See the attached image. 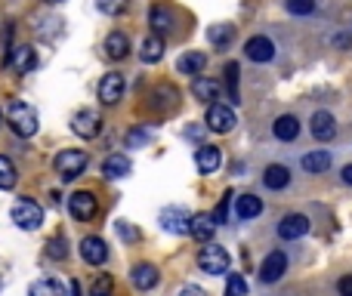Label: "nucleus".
<instances>
[{"instance_id": "f257e3e1", "label": "nucleus", "mask_w": 352, "mask_h": 296, "mask_svg": "<svg viewBox=\"0 0 352 296\" xmlns=\"http://www.w3.org/2000/svg\"><path fill=\"white\" fill-rule=\"evenodd\" d=\"M198 269L201 271H207V275H226L228 271V253H226V247H220V244H204L201 247V253H198Z\"/></svg>"}, {"instance_id": "f03ea898", "label": "nucleus", "mask_w": 352, "mask_h": 296, "mask_svg": "<svg viewBox=\"0 0 352 296\" xmlns=\"http://www.w3.org/2000/svg\"><path fill=\"white\" fill-rule=\"evenodd\" d=\"M56 173H59L65 182H71V179H78L80 173L86 170V154L78 151V148H68V151H59L56 154Z\"/></svg>"}, {"instance_id": "7ed1b4c3", "label": "nucleus", "mask_w": 352, "mask_h": 296, "mask_svg": "<svg viewBox=\"0 0 352 296\" xmlns=\"http://www.w3.org/2000/svg\"><path fill=\"white\" fill-rule=\"evenodd\" d=\"M10 123L16 136H34L37 133V111L28 102H12L10 105Z\"/></svg>"}, {"instance_id": "20e7f679", "label": "nucleus", "mask_w": 352, "mask_h": 296, "mask_svg": "<svg viewBox=\"0 0 352 296\" xmlns=\"http://www.w3.org/2000/svg\"><path fill=\"white\" fill-rule=\"evenodd\" d=\"M12 222H16L19 228H25V232H34V228H40V222H43V210L37 207L34 201L22 197V201L12 204Z\"/></svg>"}, {"instance_id": "39448f33", "label": "nucleus", "mask_w": 352, "mask_h": 296, "mask_svg": "<svg viewBox=\"0 0 352 296\" xmlns=\"http://www.w3.org/2000/svg\"><path fill=\"white\" fill-rule=\"evenodd\" d=\"M161 228L170 234H189V225H191V213L185 207H164L161 210Z\"/></svg>"}, {"instance_id": "423d86ee", "label": "nucleus", "mask_w": 352, "mask_h": 296, "mask_svg": "<svg viewBox=\"0 0 352 296\" xmlns=\"http://www.w3.org/2000/svg\"><path fill=\"white\" fill-rule=\"evenodd\" d=\"M71 130L80 136V139H96L99 130H102V117L93 108H80L78 114L71 117Z\"/></svg>"}, {"instance_id": "0eeeda50", "label": "nucleus", "mask_w": 352, "mask_h": 296, "mask_svg": "<svg viewBox=\"0 0 352 296\" xmlns=\"http://www.w3.org/2000/svg\"><path fill=\"white\" fill-rule=\"evenodd\" d=\"M235 123H238V117H235V111L228 105L213 102L207 108V130H213V133H232Z\"/></svg>"}, {"instance_id": "6e6552de", "label": "nucleus", "mask_w": 352, "mask_h": 296, "mask_svg": "<svg viewBox=\"0 0 352 296\" xmlns=\"http://www.w3.org/2000/svg\"><path fill=\"white\" fill-rule=\"evenodd\" d=\"M6 65L12 68L16 74H28L37 68V53L34 47H25V43H19V47L10 49V56H6Z\"/></svg>"}, {"instance_id": "1a4fd4ad", "label": "nucleus", "mask_w": 352, "mask_h": 296, "mask_svg": "<svg viewBox=\"0 0 352 296\" xmlns=\"http://www.w3.org/2000/svg\"><path fill=\"white\" fill-rule=\"evenodd\" d=\"M284 271H288V256H284L281 250H272L269 256L259 262V281H263V284H275Z\"/></svg>"}, {"instance_id": "9d476101", "label": "nucleus", "mask_w": 352, "mask_h": 296, "mask_svg": "<svg viewBox=\"0 0 352 296\" xmlns=\"http://www.w3.org/2000/svg\"><path fill=\"white\" fill-rule=\"evenodd\" d=\"M68 210H71V216L78 222H90L93 216H96V197H93L90 191H74V195L68 197Z\"/></svg>"}, {"instance_id": "9b49d317", "label": "nucleus", "mask_w": 352, "mask_h": 296, "mask_svg": "<svg viewBox=\"0 0 352 296\" xmlns=\"http://www.w3.org/2000/svg\"><path fill=\"white\" fill-rule=\"evenodd\" d=\"M124 86L127 84H124L121 74H115V71L105 74V77L99 80V102L102 105H117L124 99Z\"/></svg>"}, {"instance_id": "f8f14e48", "label": "nucleus", "mask_w": 352, "mask_h": 296, "mask_svg": "<svg viewBox=\"0 0 352 296\" xmlns=\"http://www.w3.org/2000/svg\"><path fill=\"white\" fill-rule=\"evenodd\" d=\"M309 130L318 142H331L337 136V121H333L331 111H315L312 121H309Z\"/></svg>"}, {"instance_id": "ddd939ff", "label": "nucleus", "mask_w": 352, "mask_h": 296, "mask_svg": "<svg viewBox=\"0 0 352 296\" xmlns=\"http://www.w3.org/2000/svg\"><path fill=\"white\" fill-rule=\"evenodd\" d=\"M244 56L250 62H269V59H275V43H272L269 37L257 34L244 43Z\"/></svg>"}, {"instance_id": "4468645a", "label": "nucleus", "mask_w": 352, "mask_h": 296, "mask_svg": "<svg viewBox=\"0 0 352 296\" xmlns=\"http://www.w3.org/2000/svg\"><path fill=\"white\" fill-rule=\"evenodd\" d=\"M306 232H309V219L303 213L284 216L281 225H278V238H281V241H296V238H303Z\"/></svg>"}, {"instance_id": "2eb2a0df", "label": "nucleus", "mask_w": 352, "mask_h": 296, "mask_svg": "<svg viewBox=\"0 0 352 296\" xmlns=\"http://www.w3.org/2000/svg\"><path fill=\"white\" fill-rule=\"evenodd\" d=\"M80 256H84V262H90V265H102L105 259H108V247H105L102 238L90 234V238L80 241Z\"/></svg>"}, {"instance_id": "dca6fc26", "label": "nucleus", "mask_w": 352, "mask_h": 296, "mask_svg": "<svg viewBox=\"0 0 352 296\" xmlns=\"http://www.w3.org/2000/svg\"><path fill=\"white\" fill-rule=\"evenodd\" d=\"M220 148L216 145H201L195 151V166H198V173H204V176H207V173H216L220 170Z\"/></svg>"}, {"instance_id": "f3484780", "label": "nucleus", "mask_w": 352, "mask_h": 296, "mask_svg": "<svg viewBox=\"0 0 352 296\" xmlns=\"http://www.w3.org/2000/svg\"><path fill=\"white\" fill-rule=\"evenodd\" d=\"M130 281H133L136 290H152L154 284H158V269H154L152 262H139L130 271Z\"/></svg>"}, {"instance_id": "a211bd4d", "label": "nucleus", "mask_w": 352, "mask_h": 296, "mask_svg": "<svg viewBox=\"0 0 352 296\" xmlns=\"http://www.w3.org/2000/svg\"><path fill=\"white\" fill-rule=\"evenodd\" d=\"M213 228H216L213 216H207V213H195V216H191L189 234H191L195 241H201V244H207V241L213 238Z\"/></svg>"}, {"instance_id": "6ab92c4d", "label": "nucleus", "mask_w": 352, "mask_h": 296, "mask_svg": "<svg viewBox=\"0 0 352 296\" xmlns=\"http://www.w3.org/2000/svg\"><path fill=\"white\" fill-rule=\"evenodd\" d=\"M148 25L154 28V34H170L173 31V12L167 10L164 3H154L152 6V12H148Z\"/></svg>"}, {"instance_id": "aec40b11", "label": "nucleus", "mask_w": 352, "mask_h": 296, "mask_svg": "<svg viewBox=\"0 0 352 296\" xmlns=\"http://www.w3.org/2000/svg\"><path fill=\"white\" fill-rule=\"evenodd\" d=\"M272 133H275V139H281V142H294L296 136H300V121H296L294 114H281V117H275V123H272Z\"/></svg>"}, {"instance_id": "412c9836", "label": "nucleus", "mask_w": 352, "mask_h": 296, "mask_svg": "<svg viewBox=\"0 0 352 296\" xmlns=\"http://www.w3.org/2000/svg\"><path fill=\"white\" fill-rule=\"evenodd\" d=\"M263 213V201L257 195H238L235 197V216L238 219H257Z\"/></svg>"}, {"instance_id": "4be33fe9", "label": "nucleus", "mask_w": 352, "mask_h": 296, "mask_svg": "<svg viewBox=\"0 0 352 296\" xmlns=\"http://www.w3.org/2000/svg\"><path fill=\"white\" fill-rule=\"evenodd\" d=\"M176 68L183 74H201L204 68H207V53H201V49H191V53H183L176 62Z\"/></svg>"}, {"instance_id": "5701e85b", "label": "nucleus", "mask_w": 352, "mask_h": 296, "mask_svg": "<svg viewBox=\"0 0 352 296\" xmlns=\"http://www.w3.org/2000/svg\"><path fill=\"white\" fill-rule=\"evenodd\" d=\"M127 53H130V37L124 34V31H111V34L105 37V56H108V59H124Z\"/></svg>"}, {"instance_id": "b1692460", "label": "nucleus", "mask_w": 352, "mask_h": 296, "mask_svg": "<svg viewBox=\"0 0 352 296\" xmlns=\"http://www.w3.org/2000/svg\"><path fill=\"white\" fill-rule=\"evenodd\" d=\"M191 96L201 99V102H216L220 99V84L210 77H195L191 80Z\"/></svg>"}, {"instance_id": "393cba45", "label": "nucleus", "mask_w": 352, "mask_h": 296, "mask_svg": "<svg viewBox=\"0 0 352 296\" xmlns=\"http://www.w3.org/2000/svg\"><path fill=\"white\" fill-rule=\"evenodd\" d=\"M102 173L105 179H124L130 173V158L127 154H108L102 164Z\"/></svg>"}, {"instance_id": "a878e982", "label": "nucleus", "mask_w": 352, "mask_h": 296, "mask_svg": "<svg viewBox=\"0 0 352 296\" xmlns=\"http://www.w3.org/2000/svg\"><path fill=\"white\" fill-rule=\"evenodd\" d=\"M263 182H266V188H275V191L284 188L290 182V170L284 164H269L263 173Z\"/></svg>"}, {"instance_id": "bb28decb", "label": "nucleus", "mask_w": 352, "mask_h": 296, "mask_svg": "<svg viewBox=\"0 0 352 296\" xmlns=\"http://www.w3.org/2000/svg\"><path fill=\"white\" fill-rule=\"evenodd\" d=\"M327 166H331V151H325V148L303 154V170L306 173H325Z\"/></svg>"}, {"instance_id": "cd10ccee", "label": "nucleus", "mask_w": 352, "mask_h": 296, "mask_svg": "<svg viewBox=\"0 0 352 296\" xmlns=\"http://www.w3.org/2000/svg\"><path fill=\"white\" fill-rule=\"evenodd\" d=\"M161 56H164V40H161L158 34L145 37V40H142V47H139V59L152 65V62H161Z\"/></svg>"}, {"instance_id": "c85d7f7f", "label": "nucleus", "mask_w": 352, "mask_h": 296, "mask_svg": "<svg viewBox=\"0 0 352 296\" xmlns=\"http://www.w3.org/2000/svg\"><path fill=\"white\" fill-rule=\"evenodd\" d=\"M28 296H68V290L59 281H53V278H40V281L31 284Z\"/></svg>"}, {"instance_id": "c756f323", "label": "nucleus", "mask_w": 352, "mask_h": 296, "mask_svg": "<svg viewBox=\"0 0 352 296\" xmlns=\"http://www.w3.org/2000/svg\"><path fill=\"white\" fill-rule=\"evenodd\" d=\"M235 37V25H210L207 28V43H213L216 49L228 47Z\"/></svg>"}, {"instance_id": "7c9ffc66", "label": "nucleus", "mask_w": 352, "mask_h": 296, "mask_svg": "<svg viewBox=\"0 0 352 296\" xmlns=\"http://www.w3.org/2000/svg\"><path fill=\"white\" fill-rule=\"evenodd\" d=\"M12 185H16V164L0 154V191L12 188Z\"/></svg>"}, {"instance_id": "2f4dec72", "label": "nucleus", "mask_w": 352, "mask_h": 296, "mask_svg": "<svg viewBox=\"0 0 352 296\" xmlns=\"http://www.w3.org/2000/svg\"><path fill=\"white\" fill-rule=\"evenodd\" d=\"M222 74H226V86H228V96H232V102H241V96H238V74H241L238 62H228Z\"/></svg>"}, {"instance_id": "473e14b6", "label": "nucleus", "mask_w": 352, "mask_h": 296, "mask_svg": "<svg viewBox=\"0 0 352 296\" xmlns=\"http://www.w3.org/2000/svg\"><path fill=\"white\" fill-rule=\"evenodd\" d=\"M111 290H115V281L108 275H99L90 287V296H111Z\"/></svg>"}, {"instance_id": "72a5a7b5", "label": "nucleus", "mask_w": 352, "mask_h": 296, "mask_svg": "<svg viewBox=\"0 0 352 296\" xmlns=\"http://www.w3.org/2000/svg\"><path fill=\"white\" fill-rule=\"evenodd\" d=\"M47 253L53 259H65L68 256V250H65V238H62V234H53V238L47 241Z\"/></svg>"}, {"instance_id": "f704fd0d", "label": "nucleus", "mask_w": 352, "mask_h": 296, "mask_svg": "<svg viewBox=\"0 0 352 296\" xmlns=\"http://www.w3.org/2000/svg\"><path fill=\"white\" fill-rule=\"evenodd\" d=\"M284 6H288V12H294V16H309V12L315 10V0H284Z\"/></svg>"}, {"instance_id": "c9c22d12", "label": "nucleus", "mask_w": 352, "mask_h": 296, "mask_svg": "<svg viewBox=\"0 0 352 296\" xmlns=\"http://www.w3.org/2000/svg\"><path fill=\"white\" fill-rule=\"evenodd\" d=\"M247 293V284L241 275H228L226 278V296H244Z\"/></svg>"}, {"instance_id": "e433bc0d", "label": "nucleus", "mask_w": 352, "mask_h": 296, "mask_svg": "<svg viewBox=\"0 0 352 296\" xmlns=\"http://www.w3.org/2000/svg\"><path fill=\"white\" fill-rule=\"evenodd\" d=\"M173 99H176V90L173 86H161L158 92H154V108H173Z\"/></svg>"}, {"instance_id": "4c0bfd02", "label": "nucleus", "mask_w": 352, "mask_h": 296, "mask_svg": "<svg viewBox=\"0 0 352 296\" xmlns=\"http://www.w3.org/2000/svg\"><path fill=\"white\" fill-rule=\"evenodd\" d=\"M99 12H105V16H117V12L127 10V0H96Z\"/></svg>"}, {"instance_id": "58836bf2", "label": "nucleus", "mask_w": 352, "mask_h": 296, "mask_svg": "<svg viewBox=\"0 0 352 296\" xmlns=\"http://www.w3.org/2000/svg\"><path fill=\"white\" fill-rule=\"evenodd\" d=\"M232 191H226V195H222V201H220V207L213 210V222H226V216H228V204H232Z\"/></svg>"}, {"instance_id": "ea45409f", "label": "nucleus", "mask_w": 352, "mask_h": 296, "mask_svg": "<svg viewBox=\"0 0 352 296\" xmlns=\"http://www.w3.org/2000/svg\"><path fill=\"white\" fill-rule=\"evenodd\" d=\"M145 142H148V133H145V130H130V133H127V145H130V148L145 145Z\"/></svg>"}, {"instance_id": "a19ab883", "label": "nucleus", "mask_w": 352, "mask_h": 296, "mask_svg": "<svg viewBox=\"0 0 352 296\" xmlns=\"http://www.w3.org/2000/svg\"><path fill=\"white\" fill-rule=\"evenodd\" d=\"M117 234H121V238L124 241H136V238H139V232H136V228L133 225H130V222H117Z\"/></svg>"}, {"instance_id": "79ce46f5", "label": "nucleus", "mask_w": 352, "mask_h": 296, "mask_svg": "<svg viewBox=\"0 0 352 296\" xmlns=\"http://www.w3.org/2000/svg\"><path fill=\"white\" fill-rule=\"evenodd\" d=\"M179 296H207V293H204V290L198 287V284H185V287L179 290Z\"/></svg>"}, {"instance_id": "37998d69", "label": "nucleus", "mask_w": 352, "mask_h": 296, "mask_svg": "<svg viewBox=\"0 0 352 296\" xmlns=\"http://www.w3.org/2000/svg\"><path fill=\"white\" fill-rule=\"evenodd\" d=\"M340 296H352V275L340 278Z\"/></svg>"}, {"instance_id": "c03bdc74", "label": "nucleus", "mask_w": 352, "mask_h": 296, "mask_svg": "<svg viewBox=\"0 0 352 296\" xmlns=\"http://www.w3.org/2000/svg\"><path fill=\"white\" fill-rule=\"evenodd\" d=\"M343 182H346V185H352V164H346V166H343Z\"/></svg>"}, {"instance_id": "a18cd8bd", "label": "nucleus", "mask_w": 352, "mask_h": 296, "mask_svg": "<svg viewBox=\"0 0 352 296\" xmlns=\"http://www.w3.org/2000/svg\"><path fill=\"white\" fill-rule=\"evenodd\" d=\"M68 296H80V284L71 281V287H68Z\"/></svg>"}, {"instance_id": "49530a36", "label": "nucleus", "mask_w": 352, "mask_h": 296, "mask_svg": "<svg viewBox=\"0 0 352 296\" xmlns=\"http://www.w3.org/2000/svg\"><path fill=\"white\" fill-rule=\"evenodd\" d=\"M47 3H62V0H47Z\"/></svg>"}, {"instance_id": "de8ad7c7", "label": "nucleus", "mask_w": 352, "mask_h": 296, "mask_svg": "<svg viewBox=\"0 0 352 296\" xmlns=\"http://www.w3.org/2000/svg\"><path fill=\"white\" fill-rule=\"evenodd\" d=\"M0 117H3V114H0Z\"/></svg>"}]
</instances>
